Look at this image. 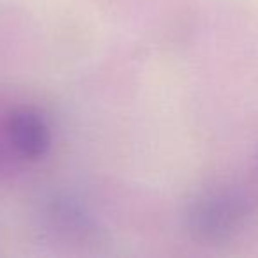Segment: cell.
Masks as SVG:
<instances>
[{"instance_id": "4", "label": "cell", "mask_w": 258, "mask_h": 258, "mask_svg": "<svg viewBox=\"0 0 258 258\" xmlns=\"http://www.w3.org/2000/svg\"><path fill=\"white\" fill-rule=\"evenodd\" d=\"M23 166L13 149L11 131H9V103L0 101V177L22 172Z\"/></svg>"}, {"instance_id": "1", "label": "cell", "mask_w": 258, "mask_h": 258, "mask_svg": "<svg viewBox=\"0 0 258 258\" xmlns=\"http://www.w3.org/2000/svg\"><path fill=\"white\" fill-rule=\"evenodd\" d=\"M254 197L237 182H218L200 189L184 209V225L198 242L216 244L233 237L251 216Z\"/></svg>"}, {"instance_id": "3", "label": "cell", "mask_w": 258, "mask_h": 258, "mask_svg": "<svg viewBox=\"0 0 258 258\" xmlns=\"http://www.w3.org/2000/svg\"><path fill=\"white\" fill-rule=\"evenodd\" d=\"M13 149L23 168L37 165L53 147V127L48 115L32 103H9Z\"/></svg>"}, {"instance_id": "2", "label": "cell", "mask_w": 258, "mask_h": 258, "mask_svg": "<svg viewBox=\"0 0 258 258\" xmlns=\"http://www.w3.org/2000/svg\"><path fill=\"white\" fill-rule=\"evenodd\" d=\"M41 230L58 244L96 246L104 239L99 219L82 200L71 195H51L41 204Z\"/></svg>"}]
</instances>
